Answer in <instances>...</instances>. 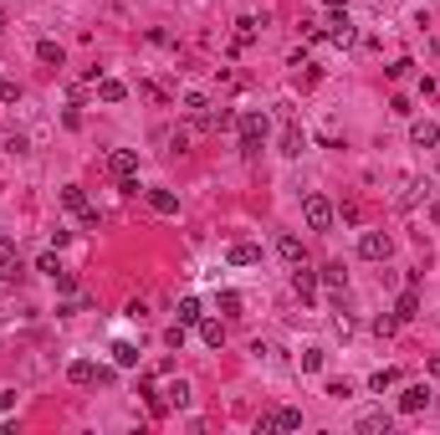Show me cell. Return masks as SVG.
<instances>
[{"mask_svg":"<svg viewBox=\"0 0 440 435\" xmlns=\"http://www.w3.org/2000/svg\"><path fill=\"white\" fill-rule=\"evenodd\" d=\"M359 256H364V261H389V256H394L389 231H364V236H359Z\"/></svg>","mask_w":440,"mask_h":435,"instance_id":"obj_5","label":"cell"},{"mask_svg":"<svg viewBox=\"0 0 440 435\" xmlns=\"http://www.w3.org/2000/svg\"><path fill=\"white\" fill-rule=\"evenodd\" d=\"M164 343H169V348H185V323H174V328L164 333Z\"/></svg>","mask_w":440,"mask_h":435,"instance_id":"obj_37","label":"cell"},{"mask_svg":"<svg viewBox=\"0 0 440 435\" xmlns=\"http://www.w3.org/2000/svg\"><path fill=\"white\" fill-rule=\"evenodd\" d=\"M394 318H400V323L420 318V292H415V287H405V292H400V302H394Z\"/></svg>","mask_w":440,"mask_h":435,"instance_id":"obj_14","label":"cell"},{"mask_svg":"<svg viewBox=\"0 0 440 435\" xmlns=\"http://www.w3.org/2000/svg\"><path fill=\"white\" fill-rule=\"evenodd\" d=\"M36 272H47V277H57V272H62V261H57V256L47 251V256H41V261H36Z\"/></svg>","mask_w":440,"mask_h":435,"instance_id":"obj_35","label":"cell"},{"mask_svg":"<svg viewBox=\"0 0 440 435\" xmlns=\"http://www.w3.org/2000/svg\"><path fill=\"white\" fill-rule=\"evenodd\" d=\"M318 282H323V277L307 267V261H297V267H292V292H297L302 302H313V297H318Z\"/></svg>","mask_w":440,"mask_h":435,"instance_id":"obj_7","label":"cell"},{"mask_svg":"<svg viewBox=\"0 0 440 435\" xmlns=\"http://www.w3.org/2000/svg\"><path fill=\"white\" fill-rule=\"evenodd\" d=\"M410 144H415V149H435V144H440V123L415 118V123H410Z\"/></svg>","mask_w":440,"mask_h":435,"instance_id":"obj_9","label":"cell"},{"mask_svg":"<svg viewBox=\"0 0 440 435\" xmlns=\"http://www.w3.org/2000/svg\"><path fill=\"white\" fill-rule=\"evenodd\" d=\"M0 31H6V16H0Z\"/></svg>","mask_w":440,"mask_h":435,"instance_id":"obj_41","label":"cell"},{"mask_svg":"<svg viewBox=\"0 0 440 435\" xmlns=\"http://www.w3.org/2000/svg\"><path fill=\"white\" fill-rule=\"evenodd\" d=\"M62 205H67L72 215H82V221L93 226V231H98V210L87 205V190H82V185H67V190H62Z\"/></svg>","mask_w":440,"mask_h":435,"instance_id":"obj_6","label":"cell"},{"mask_svg":"<svg viewBox=\"0 0 440 435\" xmlns=\"http://www.w3.org/2000/svg\"><path fill=\"white\" fill-rule=\"evenodd\" d=\"M52 282H57V292H77V277H72V272H57Z\"/></svg>","mask_w":440,"mask_h":435,"instance_id":"obj_36","label":"cell"},{"mask_svg":"<svg viewBox=\"0 0 440 435\" xmlns=\"http://www.w3.org/2000/svg\"><path fill=\"white\" fill-rule=\"evenodd\" d=\"M108 174L118 180L123 195H139V154L134 149H113V154H108Z\"/></svg>","mask_w":440,"mask_h":435,"instance_id":"obj_1","label":"cell"},{"mask_svg":"<svg viewBox=\"0 0 440 435\" xmlns=\"http://www.w3.org/2000/svg\"><path fill=\"white\" fill-rule=\"evenodd\" d=\"M323 36L333 41V47H354V36H359V31H354V21H348V11H338V16L323 26Z\"/></svg>","mask_w":440,"mask_h":435,"instance_id":"obj_8","label":"cell"},{"mask_svg":"<svg viewBox=\"0 0 440 435\" xmlns=\"http://www.w3.org/2000/svg\"><path fill=\"white\" fill-rule=\"evenodd\" d=\"M220 313H226V318H241V292H220Z\"/></svg>","mask_w":440,"mask_h":435,"instance_id":"obj_32","label":"cell"},{"mask_svg":"<svg viewBox=\"0 0 440 435\" xmlns=\"http://www.w3.org/2000/svg\"><path fill=\"white\" fill-rule=\"evenodd\" d=\"M98 98H103V103H123V98H128V82H118V77H98Z\"/></svg>","mask_w":440,"mask_h":435,"instance_id":"obj_16","label":"cell"},{"mask_svg":"<svg viewBox=\"0 0 440 435\" xmlns=\"http://www.w3.org/2000/svg\"><path fill=\"white\" fill-rule=\"evenodd\" d=\"M272 430H302V410L282 405V410H272V415L256 420V435H272Z\"/></svg>","mask_w":440,"mask_h":435,"instance_id":"obj_4","label":"cell"},{"mask_svg":"<svg viewBox=\"0 0 440 435\" xmlns=\"http://www.w3.org/2000/svg\"><path fill=\"white\" fill-rule=\"evenodd\" d=\"M277 144H282V154H287V159H297L302 149H307V134H302L297 123H287V128H282V139H277Z\"/></svg>","mask_w":440,"mask_h":435,"instance_id":"obj_11","label":"cell"},{"mask_svg":"<svg viewBox=\"0 0 440 435\" xmlns=\"http://www.w3.org/2000/svg\"><path fill=\"white\" fill-rule=\"evenodd\" d=\"M430 221H435V226H440V205H430Z\"/></svg>","mask_w":440,"mask_h":435,"instance_id":"obj_40","label":"cell"},{"mask_svg":"<svg viewBox=\"0 0 440 435\" xmlns=\"http://www.w3.org/2000/svg\"><path fill=\"white\" fill-rule=\"evenodd\" d=\"M164 144H169V154H185V149H190V134H185V128H174V134H164Z\"/></svg>","mask_w":440,"mask_h":435,"instance_id":"obj_30","label":"cell"},{"mask_svg":"<svg viewBox=\"0 0 440 435\" xmlns=\"http://www.w3.org/2000/svg\"><path fill=\"white\" fill-rule=\"evenodd\" d=\"M139 93H144V98H154V103H169V93H164L159 82H139Z\"/></svg>","mask_w":440,"mask_h":435,"instance_id":"obj_34","label":"cell"},{"mask_svg":"<svg viewBox=\"0 0 440 435\" xmlns=\"http://www.w3.org/2000/svg\"><path fill=\"white\" fill-rule=\"evenodd\" d=\"M425 405H430V389H425V384H405V395H400V410H405V415H420Z\"/></svg>","mask_w":440,"mask_h":435,"instance_id":"obj_10","label":"cell"},{"mask_svg":"<svg viewBox=\"0 0 440 435\" xmlns=\"http://www.w3.org/2000/svg\"><path fill=\"white\" fill-rule=\"evenodd\" d=\"M277 256L297 267V261H302V241H297V236H282V241H277Z\"/></svg>","mask_w":440,"mask_h":435,"instance_id":"obj_25","label":"cell"},{"mask_svg":"<svg viewBox=\"0 0 440 435\" xmlns=\"http://www.w3.org/2000/svg\"><path fill=\"white\" fill-rule=\"evenodd\" d=\"M226 261H231V267H256V261H261V246H251V241H236V246L226 251Z\"/></svg>","mask_w":440,"mask_h":435,"instance_id":"obj_12","label":"cell"},{"mask_svg":"<svg viewBox=\"0 0 440 435\" xmlns=\"http://www.w3.org/2000/svg\"><path fill=\"white\" fill-rule=\"evenodd\" d=\"M302 221H307V231H333V221H338V210L323 200V195H307L302 200Z\"/></svg>","mask_w":440,"mask_h":435,"instance_id":"obj_3","label":"cell"},{"mask_svg":"<svg viewBox=\"0 0 440 435\" xmlns=\"http://www.w3.org/2000/svg\"><path fill=\"white\" fill-rule=\"evenodd\" d=\"M11 267H16V241L0 236V272H11Z\"/></svg>","mask_w":440,"mask_h":435,"instance_id":"obj_29","label":"cell"},{"mask_svg":"<svg viewBox=\"0 0 440 435\" xmlns=\"http://www.w3.org/2000/svg\"><path fill=\"white\" fill-rule=\"evenodd\" d=\"M180 108H185V113H190L195 123H200V118L210 113V98H205V93H185V98H180Z\"/></svg>","mask_w":440,"mask_h":435,"instance_id":"obj_20","label":"cell"},{"mask_svg":"<svg viewBox=\"0 0 440 435\" xmlns=\"http://www.w3.org/2000/svg\"><path fill=\"white\" fill-rule=\"evenodd\" d=\"M164 405H169V410H185V405H190V384H185V379H174V384L164 389Z\"/></svg>","mask_w":440,"mask_h":435,"instance_id":"obj_22","label":"cell"},{"mask_svg":"<svg viewBox=\"0 0 440 435\" xmlns=\"http://www.w3.org/2000/svg\"><path fill=\"white\" fill-rule=\"evenodd\" d=\"M0 98L16 108V103H21V82H16V77H0Z\"/></svg>","mask_w":440,"mask_h":435,"instance_id":"obj_31","label":"cell"},{"mask_svg":"<svg viewBox=\"0 0 440 435\" xmlns=\"http://www.w3.org/2000/svg\"><path fill=\"white\" fill-rule=\"evenodd\" d=\"M149 205L159 210V215H180V195H169V190H149Z\"/></svg>","mask_w":440,"mask_h":435,"instance_id":"obj_17","label":"cell"},{"mask_svg":"<svg viewBox=\"0 0 440 435\" xmlns=\"http://www.w3.org/2000/svg\"><path fill=\"white\" fill-rule=\"evenodd\" d=\"M200 318H205L200 297H180V323H185V328H200Z\"/></svg>","mask_w":440,"mask_h":435,"instance_id":"obj_19","label":"cell"},{"mask_svg":"<svg viewBox=\"0 0 440 435\" xmlns=\"http://www.w3.org/2000/svg\"><path fill=\"white\" fill-rule=\"evenodd\" d=\"M200 338H205L210 348H220V343H226V323H215V318H200Z\"/></svg>","mask_w":440,"mask_h":435,"instance_id":"obj_24","label":"cell"},{"mask_svg":"<svg viewBox=\"0 0 440 435\" xmlns=\"http://www.w3.org/2000/svg\"><path fill=\"white\" fill-rule=\"evenodd\" d=\"M113 364H118V369H134V364H139V348L128 343V338H118V343H113Z\"/></svg>","mask_w":440,"mask_h":435,"instance_id":"obj_23","label":"cell"},{"mask_svg":"<svg viewBox=\"0 0 440 435\" xmlns=\"http://www.w3.org/2000/svg\"><path fill=\"white\" fill-rule=\"evenodd\" d=\"M394 328H400V318H394V313H379V318H374V333H384V338H389Z\"/></svg>","mask_w":440,"mask_h":435,"instance_id":"obj_33","label":"cell"},{"mask_svg":"<svg viewBox=\"0 0 440 435\" xmlns=\"http://www.w3.org/2000/svg\"><path fill=\"white\" fill-rule=\"evenodd\" d=\"M425 369H430V374L440 379V354H430V359H425Z\"/></svg>","mask_w":440,"mask_h":435,"instance_id":"obj_38","label":"cell"},{"mask_svg":"<svg viewBox=\"0 0 440 435\" xmlns=\"http://www.w3.org/2000/svg\"><path fill=\"white\" fill-rule=\"evenodd\" d=\"M389 425H394V420L384 415V410H374V415L359 420V435H389Z\"/></svg>","mask_w":440,"mask_h":435,"instance_id":"obj_18","label":"cell"},{"mask_svg":"<svg viewBox=\"0 0 440 435\" xmlns=\"http://www.w3.org/2000/svg\"><path fill=\"white\" fill-rule=\"evenodd\" d=\"M318 277H323V282H328V287H348V272H343V267H338V261H328V267H323V272H318Z\"/></svg>","mask_w":440,"mask_h":435,"instance_id":"obj_27","label":"cell"},{"mask_svg":"<svg viewBox=\"0 0 440 435\" xmlns=\"http://www.w3.org/2000/svg\"><path fill=\"white\" fill-rule=\"evenodd\" d=\"M323 6H328V11H343V0H323Z\"/></svg>","mask_w":440,"mask_h":435,"instance_id":"obj_39","label":"cell"},{"mask_svg":"<svg viewBox=\"0 0 440 435\" xmlns=\"http://www.w3.org/2000/svg\"><path fill=\"white\" fill-rule=\"evenodd\" d=\"M394 384H400V374H394V369H379V374L369 379V389H374V395H384V389H394Z\"/></svg>","mask_w":440,"mask_h":435,"instance_id":"obj_28","label":"cell"},{"mask_svg":"<svg viewBox=\"0 0 440 435\" xmlns=\"http://www.w3.org/2000/svg\"><path fill=\"white\" fill-rule=\"evenodd\" d=\"M67 379H72V384H98V364H93V359H72V364H67Z\"/></svg>","mask_w":440,"mask_h":435,"instance_id":"obj_15","label":"cell"},{"mask_svg":"<svg viewBox=\"0 0 440 435\" xmlns=\"http://www.w3.org/2000/svg\"><path fill=\"white\" fill-rule=\"evenodd\" d=\"M267 113H246V118H241V154H246V159H256L261 154V139H267Z\"/></svg>","mask_w":440,"mask_h":435,"instance_id":"obj_2","label":"cell"},{"mask_svg":"<svg viewBox=\"0 0 440 435\" xmlns=\"http://www.w3.org/2000/svg\"><path fill=\"white\" fill-rule=\"evenodd\" d=\"M36 57L47 62V67H62V62H67V52H62V41H36Z\"/></svg>","mask_w":440,"mask_h":435,"instance_id":"obj_21","label":"cell"},{"mask_svg":"<svg viewBox=\"0 0 440 435\" xmlns=\"http://www.w3.org/2000/svg\"><path fill=\"white\" fill-rule=\"evenodd\" d=\"M323 364H328V354H323L318 343H313V348H302V374H318Z\"/></svg>","mask_w":440,"mask_h":435,"instance_id":"obj_26","label":"cell"},{"mask_svg":"<svg viewBox=\"0 0 440 435\" xmlns=\"http://www.w3.org/2000/svg\"><path fill=\"white\" fill-rule=\"evenodd\" d=\"M256 26H261L256 16H241V21H236V36H231V47H236V52H246L251 41H256Z\"/></svg>","mask_w":440,"mask_h":435,"instance_id":"obj_13","label":"cell"}]
</instances>
